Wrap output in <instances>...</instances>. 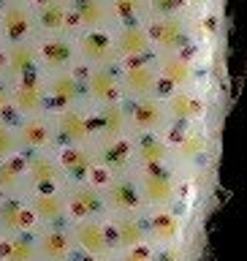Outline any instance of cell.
Instances as JSON below:
<instances>
[{
	"instance_id": "277c9868",
	"label": "cell",
	"mask_w": 247,
	"mask_h": 261,
	"mask_svg": "<svg viewBox=\"0 0 247 261\" xmlns=\"http://www.w3.org/2000/svg\"><path fill=\"white\" fill-rule=\"evenodd\" d=\"M22 166H24V179H28V193L30 191H63L68 185L54 150L22 152Z\"/></svg>"
},
{
	"instance_id": "ffe728a7",
	"label": "cell",
	"mask_w": 247,
	"mask_h": 261,
	"mask_svg": "<svg viewBox=\"0 0 247 261\" xmlns=\"http://www.w3.org/2000/svg\"><path fill=\"white\" fill-rule=\"evenodd\" d=\"M6 196H28L22 155L0 161V199H6Z\"/></svg>"
},
{
	"instance_id": "ba28073f",
	"label": "cell",
	"mask_w": 247,
	"mask_h": 261,
	"mask_svg": "<svg viewBox=\"0 0 247 261\" xmlns=\"http://www.w3.org/2000/svg\"><path fill=\"white\" fill-rule=\"evenodd\" d=\"M73 41H76L79 68H95V65H120V63H117V49H114V28L73 33Z\"/></svg>"
},
{
	"instance_id": "4316f807",
	"label": "cell",
	"mask_w": 247,
	"mask_h": 261,
	"mask_svg": "<svg viewBox=\"0 0 247 261\" xmlns=\"http://www.w3.org/2000/svg\"><path fill=\"white\" fill-rule=\"evenodd\" d=\"M6 3H16V0H0V6H6Z\"/></svg>"
},
{
	"instance_id": "3957f363",
	"label": "cell",
	"mask_w": 247,
	"mask_h": 261,
	"mask_svg": "<svg viewBox=\"0 0 247 261\" xmlns=\"http://www.w3.org/2000/svg\"><path fill=\"white\" fill-rule=\"evenodd\" d=\"M68 226H71L73 245H76V256L117 261L120 253L112 240L109 220H79V223H68Z\"/></svg>"
},
{
	"instance_id": "484cf974",
	"label": "cell",
	"mask_w": 247,
	"mask_h": 261,
	"mask_svg": "<svg viewBox=\"0 0 247 261\" xmlns=\"http://www.w3.org/2000/svg\"><path fill=\"white\" fill-rule=\"evenodd\" d=\"M28 3H30V6H38V3H44V0H28Z\"/></svg>"
},
{
	"instance_id": "603a6c76",
	"label": "cell",
	"mask_w": 247,
	"mask_h": 261,
	"mask_svg": "<svg viewBox=\"0 0 247 261\" xmlns=\"http://www.w3.org/2000/svg\"><path fill=\"white\" fill-rule=\"evenodd\" d=\"M0 120H11L8 117V85L0 82Z\"/></svg>"
},
{
	"instance_id": "6da1fadb",
	"label": "cell",
	"mask_w": 247,
	"mask_h": 261,
	"mask_svg": "<svg viewBox=\"0 0 247 261\" xmlns=\"http://www.w3.org/2000/svg\"><path fill=\"white\" fill-rule=\"evenodd\" d=\"M52 117L54 128V147H87L95 144V109L93 106H79V109H65Z\"/></svg>"
},
{
	"instance_id": "7402d4cb",
	"label": "cell",
	"mask_w": 247,
	"mask_h": 261,
	"mask_svg": "<svg viewBox=\"0 0 247 261\" xmlns=\"http://www.w3.org/2000/svg\"><path fill=\"white\" fill-rule=\"evenodd\" d=\"M16 155H22V147L19 139H16L14 120H0V161L16 158Z\"/></svg>"
},
{
	"instance_id": "8fae6325",
	"label": "cell",
	"mask_w": 247,
	"mask_h": 261,
	"mask_svg": "<svg viewBox=\"0 0 247 261\" xmlns=\"http://www.w3.org/2000/svg\"><path fill=\"white\" fill-rule=\"evenodd\" d=\"M36 16L28 0L0 6V44H19V41H36Z\"/></svg>"
},
{
	"instance_id": "30bf717a",
	"label": "cell",
	"mask_w": 247,
	"mask_h": 261,
	"mask_svg": "<svg viewBox=\"0 0 247 261\" xmlns=\"http://www.w3.org/2000/svg\"><path fill=\"white\" fill-rule=\"evenodd\" d=\"M36 46H38L41 73H57V71H73V68H79L73 33H60V36H38L36 38Z\"/></svg>"
},
{
	"instance_id": "5bb4252c",
	"label": "cell",
	"mask_w": 247,
	"mask_h": 261,
	"mask_svg": "<svg viewBox=\"0 0 247 261\" xmlns=\"http://www.w3.org/2000/svg\"><path fill=\"white\" fill-rule=\"evenodd\" d=\"M136 136L130 128V101L98 106L95 109V144Z\"/></svg>"
},
{
	"instance_id": "7a4b0ae2",
	"label": "cell",
	"mask_w": 247,
	"mask_h": 261,
	"mask_svg": "<svg viewBox=\"0 0 247 261\" xmlns=\"http://www.w3.org/2000/svg\"><path fill=\"white\" fill-rule=\"evenodd\" d=\"M44 95H46V112L49 114L90 106L87 95H85V82H81V68L44 73Z\"/></svg>"
},
{
	"instance_id": "cb8c5ba5",
	"label": "cell",
	"mask_w": 247,
	"mask_h": 261,
	"mask_svg": "<svg viewBox=\"0 0 247 261\" xmlns=\"http://www.w3.org/2000/svg\"><path fill=\"white\" fill-rule=\"evenodd\" d=\"M0 82H3V44H0Z\"/></svg>"
},
{
	"instance_id": "5b68a950",
	"label": "cell",
	"mask_w": 247,
	"mask_h": 261,
	"mask_svg": "<svg viewBox=\"0 0 247 261\" xmlns=\"http://www.w3.org/2000/svg\"><path fill=\"white\" fill-rule=\"evenodd\" d=\"M81 82H85L87 103L93 106V109L128 101L125 93H122L120 65H95V68H81Z\"/></svg>"
},
{
	"instance_id": "52a82bcc",
	"label": "cell",
	"mask_w": 247,
	"mask_h": 261,
	"mask_svg": "<svg viewBox=\"0 0 247 261\" xmlns=\"http://www.w3.org/2000/svg\"><path fill=\"white\" fill-rule=\"evenodd\" d=\"M57 161H60V169L68 185L73 182H95V185H106L109 179L101 174L98 169V155H95V144L87 147H54Z\"/></svg>"
},
{
	"instance_id": "d6986e66",
	"label": "cell",
	"mask_w": 247,
	"mask_h": 261,
	"mask_svg": "<svg viewBox=\"0 0 247 261\" xmlns=\"http://www.w3.org/2000/svg\"><path fill=\"white\" fill-rule=\"evenodd\" d=\"M33 16H36V33L38 36L71 33L68 0H44V3L33 6Z\"/></svg>"
},
{
	"instance_id": "7c38bea8",
	"label": "cell",
	"mask_w": 247,
	"mask_h": 261,
	"mask_svg": "<svg viewBox=\"0 0 247 261\" xmlns=\"http://www.w3.org/2000/svg\"><path fill=\"white\" fill-rule=\"evenodd\" d=\"M38 46L36 41H19V44H3V82L14 85V82L38 76Z\"/></svg>"
},
{
	"instance_id": "e0dca14e",
	"label": "cell",
	"mask_w": 247,
	"mask_h": 261,
	"mask_svg": "<svg viewBox=\"0 0 247 261\" xmlns=\"http://www.w3.org/2000/svg\"><path fill=\"white\" fill-rule=\"evenodd\" d=\"M16 139H19L22 152H41V150H54V128L52 117L41 114V117L28 120H14Z\"/></svg>"
},
{
	"instance_id": "9a60e30c",
	"label": "cell",
	"mask_w": 247,
	"mask_h": 261,
	"mask_svg": "<svg viewBox=\"0 0 247 261\" xmlns=\"http://www.w3.org/2000/svg\"><path fill=\"white\" fill-rule=\"evenodd\" d=\"M68 16H71V33L101 30L117 24L109 0H68Z\"/></svg>"
},
{
	"instance_id": "d4e9b609",
	"label": "cell",
	"mask_w": 247,
	"mask_h": 261,
	"mask_svg": "<svg viewBox=\"0 0 247 261\" xmlns=\"http://www.w3.org/2000/svg\"><path fill=\"white\" fill-rule=\"evenodd\" d=\"M73 261H109V258H85V256H76Z\"/></svg>"
},
{
	"instance_id": "8992f818",
	"label": "cell",
	"mask_w": 247,
	"mask_h": 261,
	"mask_svg": "<svg viewBox=\"0 0 247 261\" xmlns=\"http://www.w3.org/2000/svg\"><path fill=\"white\" fill-rule=\"evenodd\" d=\"M65 207H68V223L79 220H109L103 188L95 182H73L65 185Z\"/></svg>"
},
{
	"instance_id": "4fadbf2b",
	"label": "cell",
	"mask_w": 247,
	"mask_h": 261,
	"mask_svg": "<svg viewBox=\"0 0 247 261\" xmlns=\"http://www.w3.org/2000/svg\"><path fill=\"white\" fill-rule=\"evenodd\" d=\"M36 240L38 261H73L76 258V245L71 237V226H44L33 231Z\"/></svg>"
},
{
	"instance_id": "ac0fdd59",
	"label": "cell",
	"mask_w": 247,
	"mask_h": 261,
	"mask_svg": "<svg viewBox=\"0 0 247 261\" xmlns=\"http://www.w3.org/2000/svg\"><path fill=\"white\" fill-rule=\"evenodd\" d=\"M36 218L24 201V196H6L0 199V237H19L36 231Z\"/></svg>"
},
{
	"instance_id": "9c48e42d",
	"label": "cell",
	"mask_w": 247,
	"mask_h": 261,
	"mask_svg": "<svg viewBox=\"0 0 247 261\" xmlns=\"http://www.w3.org/2000/svg\"><path fill=\"white\" fill-rule=\"evenodd\" d=\"M41 114H49L44 95V73L8 85V117L28 120V117H41Z\"/></svg>"
},
{
	"instance_id": "44dd1931",
	"label": "cell",
	"mask_w": 247,
	"mask_h": 261,
	"mask_svg": "<svg viewBox=\"0 0 247 261\" xmlns=\"http://www.w3.org/2000/svg\"><path fill=\"white\" fill-rule=\"evenodd\" d=\"M0 261H38L33 234L0 237Z\"/></svg>"
},
{
	"instance_id": "2e32d148",
	"label": "cell",
	"mask_w": 247,
	"mask_h": 261,
	"mask_svg": "<svg viewBox=\"0 0 247 261\" xmlns=\"http://www.w3.org/2000/svg\"><path fill=\"white\" fill-rule=\"evenodd\" d=\"M63 191H30L24 196V201H28L38 228L68 223V207H65V193Z\"/></svg>"
}]
</instances>
